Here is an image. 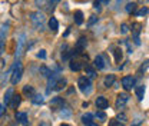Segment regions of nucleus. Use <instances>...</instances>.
Returning <instances> with one entry per match:
<instances>
[{"label": "nucleus", "instance_id": "nucleus-1", "mask_svg": "<svg viewBox=\"0 0 149 126\" xmlns=\"http://www.w3.org/2000/svg\"><path fill=\"white\" fill-rule=\"evenodd\" d=\"M86 62H88V54H85V53L76 54V56H73V57L70 59L69 68H70V70H73V72H79V70H82V69H85V68L88 66Z\"/></svg>", "mask_w": 149, "mask_h": 126}, {"label": "nucleus", "instance_id": "nucleus-2", "mask_svg": "<svg viewBox=\"0 0 149 126\" xmlns=\"http://www.w3.org/2000/svg\"><path fill=\"white\" fill-rule=\"evenodd\" d=\"M22 74H23V65L20 63V60H17V62H15V65L12 68V74H10L12 85H17L22 79Z\"/></svg>", "mask_w": 149, "mask_h": 126}, {"label": "nucleus", "instance_id": "nucleus-3", "mask_svg": "<svg viewBox=\"0 0 149 126\" xmlns=\"http://www.w3.org/2000/svg\"><path fill=\"white\" fill-rule=\"evenodd\" d=\"M77 86H79V89H80V92H82L83 95H91V92H92V82H91V79H89L88 76L79 77Z\"/></svg>", "mask_w": 149, "mask_h": 126}, {"label": "nucleus", "instance_id": "nucleus-4", "mask_svg": "<svg viewBox=\"0 0 149 126\" xmlns=\"http://www.w3.org/2000/svg\"><path fill=\"white\" fill-rule=\"evenodd\" d=\"M30 20H32L33 26L36 27L37 30H42L43 26H45V22H46L45 15H43L42 12H35V13H32V15H30Z\"/></svg>", "mask_w": 149, "mask_h": 126}, {"label": "nucleus", "instance_id": "nucleus-5", "mask_svg": "<svg viewBox=\"0 0 149 126\" xmlns=\"http://www.w3.org/2000/svg\"><path fill=\"white\" fill-rule=\"evenodd\" d=\"M128 100H129V95H128V93H119V95L116 96L115 108H116V109H119V110H122V109H123L125 106H126Z\"/></svg>", "mask_w": 149, "mask_h": 126}, {"label": "nucleus", "instance_id": "nucleus-6", "mask_svg": "<svg viewBox=\"0 0 149 126\" xmlns=\"http://www.w3.org/2000/svg\"><path fill=\"white\" fill-rule=\"evenodd\" d=\"M135 83H136V79L133 76H125V77H122V86L126 90L132 89L135 86Z\"/></svg>", "mask_w": 149, "mask_h": 126}, {"label": "nucleus", "instance_id": "nucleus-7", "mask_svg": "<svg viewBox=\"0 0 149 126\" xmlns=\"http://www.w3.org/2000/svg\"><path fill=\"white\" fill-rule=\"evenodd\" d=\"M95 103H96V108L99 109V110H105V109H108V106H109V102H108V99L105 96H99Z\"/></svg>", "mask_w": 149, "mask_h": 126}, {"label": "nucleus", "instance_id": "nucleus-8", "mask_svg": "<svg viewBox=\"0 0 149 126\" xmlns=\"http://www.w3.org/2000/svg\"><path fill=\"white\" fill-rule=\"evenodd\" d=\"M16 120H17L20 125H23V126H29L27 115H26L24 112H19V113H16Z\"/></svg>", "mask_w": 149, "mask_h": 126}, {"label": "nucleus", "instance_id": "nucleus-9", "mask_svg": "<svg viewBox=\"0 0 149 126\" xmlns=\"http://www.w3.org/2000/svg\"><path fill=\"white\" fill-rule=\"evenodd\" d=\"M93 66H95V69H97V70L105 69V60H103V57H102V56H96L95 60H93Z\"/></svg>", "mask_w": 149, "mask_h": 126}, {"label": "nucleus", "instance_id": "nucleus-10", "mask_svg": "<svg viewBox=\"0 0 149 126\" xmlns=\"http://www.w3.org/2000/svg\"><path fill=\"white\" fill-rule=\"evenodd\" d=\"M141 24L139 23H135V24H132V32H133V40H135V43L136 45H139L141 42H139V32H141Z\"/></svg>", "mask_w": 149, "mask_h": 126}, {"label": "nucleus", "instance_id": "nucleus-11", "mask_svg": "<svg viewBox=\"0 0 149 126\" xmlns=\"http://www.w3.org/2000/svg\"><path fill=\"white\" fill-rule=\"evenodd\" d=\"M13 96H15L13 89H7L6 90V93H4V96H3V103H4V105H10V102H12Z\"/></svg>", "mask_w": 149, "mask_h": 126}, {"label": "nucleus", "instance_id": "nucleus-12", "mask_svg": "<svg viewBox=\"0 0 149 126\" xmlns=\"http://www.w3.org/2000/svg\"><path fill=\"white\" fill-rule=\"evenodd\" d=\"M115 80H116L115 74H108V76L103 79V85H105V88H111V86H113Z\"/></svg>", "mask_w": 149, "mask_h": 126}, {"label": "nucleus", "instance_id": "nucleus-13", "mask_svg": "<svg viewBox=\"0 0 149 126\" xmlns=\"http://www.w3.org/2000/svg\"><path fill=\"white\" fill-rule=\"evenodd\" d=\"M20 102H22V96H20V95H15L9 106H10L12 109H17L19 105H20Z\"/></svg>", "mask_w": 149, "mask_h": 126}, {"label": "nucleus", "instance_id": "nucleus-14", "mask_svg": "<svg viewBox=\"0 0 149 126\" xmlns=\"http://www.w3.org/2000/svg\"><path fill=\"white\" fill-rule=\"evenodd\" d=\"M65 88H66V79H65V77H59V80H57V83H56V86L53 90L60 92V90H63Z\"/></svg>", "mask_w": 149, "mask_h": 126}, {"label": "nucleus", "instance_id": "nucleus-15", "mask_svg": "<svg viewBox=\"0 0 149 126\" xmlns=\"http://www.w3.org/2000/svg\"><path fill=\"white\" fill-rule=\"evenodd\" d=\"M23 93H24V95H27L29 97H33V96L36 95L35 88H33V86H30V85H26V86H23Z\"/></svg>", "mask_w": 149, "mask_h": 126}, {"label": "nucleus", "instance_id": "nucleus-16", "mask_svg": "<svg viewBox=\"0 0 149 126\" xmlns=\"http://www.w3.org/2000/svg\"><path fill=\"white\" fill-rule=\"evenodd\" d=\"M50 106H52L53 109H62L63 108V100H62L60 97H55V99H52Z\"/></svg>", "mask_w": 149, "mask_h": 126}, {"label": "nucleus", "instance_id": "nucleus-17", "mask_svg": "<svg viewBox=\"0 0 149 126\" xmlns=\"http://www.w3.org/2000/svg\"><path fill=\"white\" fill-rule=\"evenodd\" d=\"M49 27H50V30L57 32V29H59V22H57V19H56V17H50V19H49Z\"/></svg>", "mask_w": 149, "mask_h": 126}, {"label": "nucleus", "instance_id": "nucleus-18", "mask_svg": "<svg viewBox=\"0 0 149 126\" xmlns=\"http://www.w3.org/2000/svg\"><path fill=\"white\" fill-rule=\"evenodd\" d=\"M143 96H145V86L141 85V86L136 88V97H138V100H142Z\"/></svg>", "mask_w": 149, "mask_h": 126}, {"label": "nucleus", "instance_id": "nucleus-19", "mask_svg": "<svg viewBox=\"0 0 149 126\" xmlns=\"http://www.w3.org/2000/svg\"><path fill=\"white\" fill-rule=\"evenodd\" d=\"M74 23L76 24H82L83 23V13L80 10H76L74 12Z\"/></svg>", "mask_w": 149, "mask_h": 126}, {"label": "nucleus", "instance_id": "nucleus-20", "mask_svg": "<svg viewBox=\"0 0 149 126\" xmlns=\"http://www.w3.org/2000/svg\"><path fill=\"white\" fill-rule=\"evenodd\" d=\"M23 45H24V35H22V36L19 37V46H17V50H16V57L20 56V53H22Z\"/></svg>", "mask_w": 149, "mask_h": 126}, {"label": "nucleus", "instance_id": "nucleus-21", "mask_svg": "<svg viewBox=\"0 0 149 126\" xmlns=\"http://www.w3.org/2000/svg\"><path fill=\"white\" fill-rule=\"evenodd\" d=\"M39 72H40L42 76H45V77H50V76L53 74V73L50 72V69H49V68H46V66H42V68L39 69Z\"/></svg>", "mask_w": 149, "mask_h": 126}, {"label": "nucleus", "instance_id": "nucleus-22", "mask_svg": "<svg viewBox=\"0 0 149 126\" xmlns=\"http://www.w3.org/2000/svg\"><path fill=\"white\" fill-rule=\"evenodd\" d=\"M92 119H93L92 113H86V115H83V116H82V122H83L85 125H91V123H93Z\"/></svg>", "mask_w": 149, "mask_h": 126}, {"label": "nucleus", "instance_id": "nucleus-23", "mask_svg": "<svg viewBox=\"0 0 149 126\" xmlns=\"http://www.w3.org/2000/svg\"><path fill=\"white\" fill-rule=\"evenodd\" d=\"M85 70H86V76H88L89 79H93V77L96 76V72H95V69H93L92 66H86Z\"/></svg>", "mask_w": 149, "mask_h": 126}, {"label": "nucleus", "instance_id": "nucleus-24", "mask_svg": "<svg viewBox=\"0 0 149 126\" xmlns=\"http://www.w3.org/2000/svg\"><path fill=\"white\" fill-rule=\"evenodd\" d=\"M136 10H138L136 3H128V4H126V12H128V13H136Z\"/></svg>", "mask_w": 149, "mask_h": 126}, {"label": "nucleus", "instance_id": "nucleus-25", "mask_svg": "<svg viewBox=\"0 0 149 126\" xmlns=\"http://www.w3.org/2000/svg\"><path fill=\"white\" fill-rule=\"evenodd\" d=\"M60 0H47V3H46V7H47V10L50 12V10H53L56 7V4L59 3Z\"/></svg>", "mask_w": 149, "mask_h": 126}, {"label": "nucleus", "instance_id": "nucleus-26", "mask_svg": "<svg viewBox=\"0 0 149 126\" xmlns=\"http://www.w3.org/2000/svg\"><path fill=\"white\" fill-rule=\"evenodd\" d=\"M30 99H32V102H33V103H35V105H40V103H43V96H42V95H35V96H33V97H30Z\"/></svg>", "mask_w": 149, "mask_h": 126}, {"label": "nucleus", "instance_id": "nucleus-27", "mask_svg": "<svg viewBox=\"0 0 149 126\" xmlns=\"http://www.w3.org/2000/svg\"><path fill=\"white\" fill-rule=\"evenodd\" d=\"M100 122H106V115L103 113V110H99V112H96V115H95Z\"/></svg>", "mask_w": 149, "mask_h": 126}, {"label": "nucleus", "instance_id": "nucleus-28", "mask_svg": "<svg viewBox=\"0 0 149 126\" xmlns=\"http://www.w3.org/2000/svg\"><path fill=\"white\" fill-rule=\"evenodd\" d=\"M148 12H149L148 7H141V9H138V10H136V13H135V15H136V16H145Z\"/></svg>", "mask_w": 149, "mask_h": 126}, {"label": "nucleus", "instance_id": "nucleus-29", "mask_svg": "<svg viewBox=\"0 0 149 126\" xmlns=\"http://www.w3.org/2000/svg\"><path fill=\"white\" fill-rule=\"evenodd\" d=\"M113 54H115V60H116V62H120V59H122V50L116 49V50L113 52Z\"/></svg>", "mask_w": 149, "mask_h": 126}, {"label": "nucleus", "instance_id": "nucleus-30", "mask_svg": "<svg viewBox=\"0 0 149 126\" xmlns=\"http://www.w3.org/2000/svg\"><path fill=\"white\" fill-rule=\"evenodd\" d=\"M128 30H129V29H128V24H126V23H122V24H120V33L125 35V33H128Z\"/></svg>", "mask_w": 149, "mask_h": 126}, {"label": "nucleus", "instance_id": "nucleus-31", "mask_svg": "<svg viewBox=\"0 0 149 126\" xmlns=\"http://www.w3.org/2000/svg\"><path fill=\"white\" fill-rule=\"evenodd\" d=\"M109 126H123V123H122L120 120L115 119V120H111V123H109Z\"/></svg>", "mask_w": 149, "mask_h": 126}, {"label": "nucleus", "instance_id": "nucleus-32", "mask_svg": "<svg viewBox=\"0 0 149 126\" xmlns=\"http://www.w3.org/2000/svg\"><path fill=\"white\" fill-rule=\"evenodd\" d=\"M35 3H36L37 7H42V6H45L47 3V0H35Z\"/></svg>", "mask_w": 149, "mask_h": 126}, {"label": "nucleus", "instance_id": "nucleus-33", "mask_svg": "<svg viewBox=\"0 0 149 126\" xmlns=\"http://www.w3.org/2000/svg\"><path fill=\"white\" fill-rule=\"evenodd\" d=\"M100 4H102V1H100V0H96V1H95V4H93V7L99 12V10H100Z\"/></svg>", "mask_w": 149, "mask_h": 126}, {"label": "nucleus", "instance_id": "nucleus-34", "mask_svg": "<svg viewBox=\"0 0 149 126\" xmlns=\"http://www.w3.org/2000/svg\"><path fill=\"white\" fill-rule=\"evenodd\" d=\"M37 57H39V59H46V50H40V52L37 53Z\"/></svg>", "mask_w": 149, "mask_h": 126}, {"label": "nucleus", "instance_id": "nucleus-35", "mask_svg": "<svg viewBox=\"0 0 149 126\" xmlns=\"http://www.w3.org/2000/svg\"><path fill=\"white\" fill-rule=\"evenodd\" d=\"M96 22H97V17H96V16H92V17L89 19V22H88V24H89V26H92L93 23H96Z\"/></svg>", "mask_w": 149, "mask_h": 126}, {"label": "nucleus", "instance_id": "nucleus-36", "mask_svg": "<svg viewBox=\"0 0 149 126\" xmlns=\"http://www.w3.org/2000/svg\"><path fill=\"white\" fill-rule=\"evenodd\" d=\"M146 68H149V60H148V62H145V65H142V66H141V69L138 70V73H141L142 70H145Z\"/></svg>", "mask_w": 149, "mask_h": 126}, {"label": "nucleus", "instance_id": "nucleus-37", "mask_svg": "<svg viewBox=\"0 0 149 126\" xmlns=\"http://www.w3.org/2000/svg\"><path fill=\"white\" fill-rule=\"evenodd\" d=\"M118 120H120V122H122V123H123V122H125V120H126V116H125V115H123V113H122V115H119V116H118Z\"/></svg>", "mask_w": 149, "mask_h": 126}, {"label": "nucleus", "instance_id": "nucleus-38", "mask_svg": "<svg viewBox=\"0 0 149 126\" xmlns=\"http://www.w3.org/2000/svg\"><path fill=\"white\" fill-rule=\"evenodd\" d=\"M0 113H1V116L4 115V103H1V108H0Z\"/></svg>", "mask_w": 149, "mask_h": 126}, {"label": "nucleus", "instance_id": "nucleus-39", "mask_svg": "<svg viewBox=\"0 0 149 126\" xmlns=\"http://www.w3.org/2000/svg\"><path fill=\"white\" fill-rule=\"evenodd\" d=\"M139 123H141V120H138V119H136V120L133 122V125L132 126H139Z\"/></svg>", "mask_w": 149, "mask_h": 126}, {"label": "nucleus", "instance_id": "nucleus-40", "mask_svg": "<svg viewBox=\"0 0 149 126\" xmlns=\"http://www.w3.org/2000/svg\"><path fill=\"white\" fill-rule=\"evenodd\" d=\"M100 1H102V4H108L111 0H100Z\"/></svg>", "mask_w": 149, "mask_h": 126}, {"label": "nucleus", "instance_id": "nucleus-41", "mask_svg": "<svg viewBox=\"0 0 149 126\" xmlns=\"http://www.w3.org/2000/svg\"><path fill=\"white\" fill-rule=\"evenodd\" d=\"M88 126H97L96 123H91V125H88Z\"/></svg>", "mask_w": 149, "mask_h": 126}, {"label": "nucleus", "instance_id": "nucleus-42", "mask_svg": "<svg viewBox=\"0 0 149 126\" xmlns=\"http://www.w3.org/2000/svg\"><path fill=\"white\" fill-rule=\"evenodd\" d=\"M62 126H69V125H68V123H63V125H62Z\"/></svg>", "mask_w": 149, "mask_h": 126}]
</instances>
